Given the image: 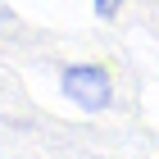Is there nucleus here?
Instances as JSON below:
<instances>
[{
	"instance_id": "obj_1",
	"label": "nucleus",
	"mask_w": 159,
	"mask_h": 159,
	"mask_svg": "<svg viewBox=\"0 0 159 159\" xmlns=\"http://www.w3.org/2000/svg\"><path fill=\"white\" fill-rule=\"evenodd\" d=\"M59 91L77 109H91V114L109 109V100H114V82H109V73L100 64H68L59 73Z\"/></svg>"
},
{
	"instance_id": "obj_2",
	"label": "nucleus",
	"mask_w": 159,
	"mask_h": 159,
	"mask_svg": "<svg viewBox=\"0 0 159 159\" xmlns=\"http://www.w3.org/2000/svg\"><path fill=\"white\" fill-rule=\"evenodd\" d=\"M91 5H96L100 18H118V9H123V0H91Z\"/></svg>"
}]
</instances>
